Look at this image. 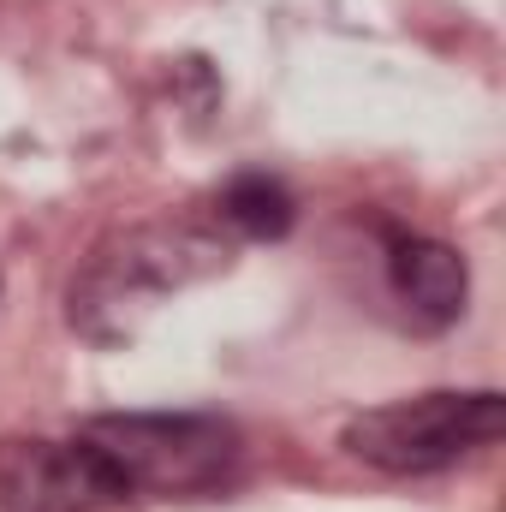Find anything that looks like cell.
Segmentation results:
<instances>
[{"label":"cell","mask_w":506,"mask_h":512,"mask_svg":"<svg viewBox=\"0 0 506 512\" xmlns=\"http://www.w3.org/2000/svg\"><path fill=\"white\" fill-rule=\"evenodd\" d=\"M114 501H191L215 495L245 465V435L209 411H108L78 423Z\"/></svg>","instance_id":"cell-2"},{"label":"cell","mask_w":506,"mask_h":512,"mask_svg":"<svg viewBox=\"0 0 506 512\" xmlns=\"http://www.w3.org/2000/svg\"><path fill=\"white\" fill-rule=\"evenodd\" d=\"M221 268H233V233L203 227V221H137V227L108 233L84 256V268L72 274V292H66V316L84 340L120 346L161 298H173Z\"/></svg>","instance_id":"cell-1"},{"label":"cell","mask_w":506,"mask_h":512,"mask_svg":"<svg viewBox=\"0 0 506 512\" xmlns=\"http://www.w3.org/2000/svg\"><path fill=\"white\" fill-rule=\"evenodd\" d=\"M114 489L78 435H12L0 441V512H102Z\"/></svg>","instance_id":"cell-4"},{"label":"cell","mask_w":506,"mask_h":512,"mask_svg":"<svg viewBox=\"0 0 506 512\" xmlns=\"http://www.w3.org/2000/svg\"><path fill=\"white\" fill-rule=\"evenodd\" d=\"M292 215H298L292 191L268 173H239L215 197V227L233 239H280V233H292Z\"/></svg>","instance_id":"cell-6"},{"label":"cell","mask_w":506,"mask_h":512,"mask_svg":"<svg viewBox=\"0 0 506 512\" xmlns=\"http://www.w3.org/2000/svg\"><path fill=\"white\" fill-rule=\"evenodd\" d=\"M506 429V399L495 387H435L411 399L370 405L346 423L340 447L387 477H435L483 447H495Z\"/></svg>","instance_id":"cell-3"},{"label":"cell","mask_w":506,"mask_h":512,"mask_svg":"<svg viewBox=\"0 0 506 512\" xmlns=\"http://www.w3.org/2000/svg\"><path fill=\"white\" fill-rule=\"evenodd\" d=\"M387 286L417 328H453L471 298L465 256L423 233H387Z\"/></svg>","instance_id":"cell-5"}]
</instances>
